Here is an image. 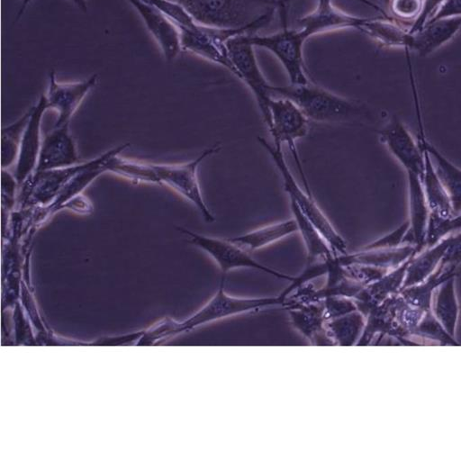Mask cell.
Here are the masks:
<instances>
[{"label": "cell", "instance_id": "cell-1", "mask_svg": "<svg viewBox=\"0 0 461 461\" xmlns=\"http://www.w3.org/2000/svg\"><path fill=\"white\" fill-rule=\"evenodd\" d=\"M363 20L337 9L331 0H318L312 13L297 20L300 29L286 27L274 34H246L245 38L252 46L267 49L276 55L286 70L290 84L304 85L311 82L303 59L305 41L313 34L330 30L349 27L357 30Z\"/></svg>", "mask_w": 461, "mask_h": 461}, {"label": "cell", "instance_id": "cell-2", "mask_svg": "<svg viewBox=\"0 0 461 461\" xmlns=\"http://www.w3.org/2000/svg\"><path fill=\"white\" fill-rule=\"evenodd\" d=\"M199 24L249 34L267 25L276 12L274 0H176Z\"/></svg>", "mask_w": 461, "mask_h": 461}, {"label": "cell", "instance_id": "cell-3", "mask_svg": "<svg viewBox=\"0 0 461 461\" xmlns=\"http://www.w3.org/2000/svg\"><path fill=\"white\" fill-rule=\"evenodd\" d=\"M272 96L293 101L308 120L316 122H350L364 116L366 111L356 101L338 95L309 82L304 85L270 86Z\"/></svg>", "mask_w": 461, "mask_h": 461}, {"label": "cell", "instance_id": "cell-4", "mask_svg": "<svg viewBox=\"0 0 461 461\" xmlns=\"http://www.w3.org/2000/svg\"><path fill=\"white\" fill-rule=\"evenodd\" d=\"M258 141L267 151L283 180L285 192L291 203L313 223L327 240L336 256L347 254V243L336 230L328 217L315 202L313 195L297 183L285 161L282 146L268 142L263 137H258Z\"/></svg>", "mask_w": 461, "mask_h": 461}, {"label": "cell", "instance_id": "cell-5", "mask_svg": "<svg viewBox=\"0 0 461 461\" xmlns=\"http://www.w3.org/2000/svg\"><path fill=\"white\" fill-rule=\"evenodd\" d=\"M221 149L219 143L204 149L194 160L181 164L149 163L153 184L165 185L190 202L201 213L206 222H213L214 216L208 208L202 194L197 171L200 164Z\"/></svg>", "mask_w": 461, "mask_h": 461}, {"label": "cell", "instance_id": "cell-6", "mask_svg": "<svg viewBox=\"0 0 461 461\" xmlns=\"http://www.w3.org/2000/svg\"><path fill=\"white\" fill-rule=\"evenodd\" d=\"M269 112L271 127L268 131L273 138V143L287 145L301 175L303 187L312 194L296 148V140L308 134V118L293 101L285 97L272 96Z\"/></svg>", "mask_w": 461, "mask_h": 461}, {"label": "cell", "instance_id": "cell-7", "mask_svg": "<svg viewBox=\"0 0 461 461\" xmlns=\"http://www.w3.org/2000/svg\"><path fill=\"white\" fill-rule=\"evenodd\" d=\"M177 230L188 238V241L209 254L219 266L221 277L236 268L247 267L269 274L276 278L293 282L295 276H288L265 266L254 259L250 253L236 245L229 239L209 237L185 228Z\"/></svg>", "mask_w": 461, "mask_h": 461}, {"label": "cell", "instance_id": "cell-8", "mask_svg": "<svg viewBox=\"0 0 461 461\" xmlns=\"http://www.w3.org/2000/svg\"><path fill=\"white\" fill-rule=\"evenodd\" d=\"M245 35L241 34L229 39L227 48L236 69L237 77L245 82L253 93L262 118L269 130L271 127L269 112V103L272 98L271 85L260 71L257 63L254 46L246 40Z\"/></svg>", "mask_w": 461, "mask_h": 461}, {"label": "cell", "instance_id": "cell-9", "mask_svg": "<svg viewBox=\"0 0 461 461\" xmlns=\"http://www.w3.org/2000/svg\"><path fill=\"white\" fill-rule=\"evenodd\" d=\"M179 32L182 50L221 65L237 77L227 41L234 36L249 34L247 31L213 28L196 23L192 27L179 29Z\"/></svg>", "mask_w": 461, "mask_h": 461}, {"label": "cell", "instance_id": "cell-10", "mask_svg": "<svg viewBox=\"0 0 461 461\" xmlns=\"http://www.w3.org/2000/svg\"><path fill=\"white\" fill-rule=\"evenodd\" d=\"M225 281L226 278L221 277L217 293L197 317H194V323L213 321L277 306L288 308L285 289L281 294L274 297H235L225 292Z\"/></svg>", "mask_w": 461, "mask_h": 461}, {"label": "cell", "instance_id": "cell-11", "mask_svg": "<svg viewBox=\"0 0 461 461\" xmlns=\"http://www.w3.org/2000/svg\"><path fill=\"white\" fill-rule=\"evenodd\" d=\"M98 75L77 82H59L56 73L51 70L48 77L47 92L44 95L48 109L57 113L53 126L69 124L73 115L91 90L97 85Z\"/></svg>", "mask_w": 461, "mask_h": 461}, {"label": "cell", "instance_id": "cell-12", "mask_svg": "<svg viewBox=\"0 0 461 461\" xmlns=\"http://www.w3.org/2000/svg\"><path fill=\"white\" fill-rule=\"evenodd\" d=\"M380 140L405 169L421 179L424 171V155L419 141L415 140L404 123L393 115L378 131Z\"/></svg>", "mask_w": 461, "mask_h": 461}, {"label": "cell", "instance_id": "cell-13", "mask_svg": "<svg viewBox=\"0 0 461 461\" xmlns=\"http://www.w3.org/2000/svg\"><path fill=\"white\" fill-rule=\"evenodd\" d=\"M416 118L419 128V144L426 149L431 158L436 173L447 192L452 204L453 213L461 212V168L445 157L425 134L420 105L414 78L411 79Z\"/></svg>", "mask_w": 461, "mask_h": 461}, {"label": "cell", "instance_id": "cell-14", "mask_svg": "<svg viewBox=\"0 0 461 461\" xmlns=\"http://www.w3.org/2000/svg\"><path fill=\"white\" fill-rule=\"evenodd\" d=\"M77 163H80L79 156L69 124L53 126L42 139L35 171L62 168Z\"/></svg>", "mask_w": 461, "mask_h": 461}, {"label": "cell", "instance_id": "cell-15", "mask_svg": "<svg viewBox=\"0 0 461 461\" xmlns=\"http://www.w3.org/2000/svg\"><path fill=\"white\" fill-rule=\"evenodd\" d=\"M127 1L139 13L165 59H175L182 50L180 32L176 24L158 9L143 0Z\"/></svg>", "mask_w": 461, "mask_h": 461}, {"label": "cell", "instance_id": "cell-16", "mask_svg": "<svg viewBox=\"0 0 461 461\" xmlns=\"http://www.w3.org/2000/svg\"><path fill=\"white\" fill-rule=\"evenodd\" d=\"M47 110L45 95H41L37 103L32 106V113L20 144L14 172L19 185L35 171L42 142L41 124Z\"/></svg>", "mask_w": 461, "mask_h": 461}, {"label": "cell", "instance_id": "cell-17", "mask_svg": "<svg viewBox=\"0 0 461 461\" xmlns=\"http://www.w3.org/2000/svg\"><path fill=\"white\" fill-rule=\"evenodd\" d=\"M410 229L405 236V245L415 248L416 253L425 248V238L430 215L421 179L407 173Z\"/></svg>", "mask_w": 461, "mask_h": 461}, {"label": "cell", "instance_id": "cell-18", "mask_svg": "<svg viewBox=\"0 0 461 461\" xmlns=\"http://www.w3.org/2000/svg\"><path fill=\"white\" fill-rule=\"evenodd\" d=\"M461 29V16L428 22L415 32H411L409 50L427 56L448 41Z\"/></svg>", "mask_w": 461, "mask_h": 461}, {"label": "cell", "instance_id": "cell-19", "mask_svg": "<svg viewBox=\"0 0 461 461\" xmlns=\"http://www.w3.org/2000/svg\"><path fill=\"white\" fill-rule=\"evenodd\" d=\"M396 18L382 15L364 18L357 30L370 37L380 46L386 48H402L409 50L411 33Z\"/></svg>", "mask_w": 461, "mask_h": 461}, {"label": "cell", "instance_id": "cell-20", "mask_svg": "<svg viewBox=\"0 0 461 461\" xmlns=\"http://www.w3.org/2000/svg\"><path fill=\"white\" fill-rule=\"evenodd\" d=\"M293 325L314 345H333L327 334L324 302L316 301L291 307Z\"/></svg>", "mask_w": 461, "mask_h": 461}, {"label": "cell", "instance_id": "cell-21", "mask_svg": "<svg viewBox=\"0 0 461 461\" xmlns=\"http://www.w3.org/2000/svg\"><path fill=\"white\" fill-rule=\"evenodd\" d=\"M298 232L294 218L270 223L245 234L229 238L230 241L251 253Z\"/></svg>", "mask_w": 461, "mask_h": 461}, {"label": "cell", "instance_id": "cell-22", "mask_svg": "<svg viewBox=\"0 0 461 461\" xmlns=\"http://www.w3.org/2000/svg\"><path fill=\"white\" fill-rule=\"evenodd\" d=\"M290 209L305 246L306 263L326 261L334 258L336 255L330 246L313 223L291 202Z\"/></svg>", "mask_w": 461, "mask_h": 461}, {"label": "cell", "instance_id": "cell-23", "mask_svg": "<svg viewBox=\"0 0 461 461\" xmlns=\"http://www.w3.org/2000/svg\"><path fill=\"white\" fill-rule=\"evenodd\" d=\"M364 325L363 316L357 310L327 321L326 330L333 345L350 346L357 343Z\"/></svg>", "mask_w": 461, "mask_h": 461}, {"label": "cell", "instance_id": "cell-24", "mask_svg": "<svg viewBox=\"0 0 461 461\" xmlns=\"http://www.w3.org/2000/svg\"><path fill=\"white\" fill-rule=\"evenodd\" d=\"M32 113V107L19 119L4 127L1 132V166L6 169L16 163L21 140Z\"/></svg>", "mask_w": 461, "mask_h": 461}, {"label": "cell", "instance_id": "cell-25", "mask_svg": "<svg viewBox=\"0 0 461 461\" xmlns=\"http://www.w3.org/2000/svg\"><path fill=\"white\" fill-rule=\"evenodd\" d=\"M459 231H461V212L453 213L448 217H440L430 213L425 238V248Z\"/></svg>", "mask_w": 461, "mask_h": 461}, {"label": "cell", "instance_id": "cell-26", "mask_svg": "<svg viewBox=\"0 0 461 461\" xmlns=\"http://www.w3.org/2000/svg\"><path fill=\"white\" fill-rule=\"evenodd\" d=\"M410 229L409 220L403 221L400 226L391 232L380 237L379 239L366 244L364 249H395L405 245V236Z\"/></svg>", "mask_w": 461, "mask_h": 461}, {"label": "cell", "instance_id": "cell-27", "mask_svg": "<svg viewBox=\"0 0 461 461\" xmlns=\"http://www.w3.org/2000/svg\"><path fill=\"white\" fill-rule=\"evenodd\" d=\"M423 0H390V9L400 21H414L420 14Z\"/></svg>", "mask_w": 461, "mask_h": 461}, {"label": "cell", "instance_id": "cell-28", "mask_svg": "<svg viewBox=\"0 0 461 461\" xmlns=\"http://www.w3.org/2000/svg\"><path fill=\"white\" fill-rule=\"evenodd\" d=\"M20 186L14 175L2 169V212L9 213L15 203V194Z\"/></svg>", "mask_w": 461, "mask_h": 461}, {"label": "cell", "instance_id": "cell-29", "mask_svg": "<svg viewBox=\"0 0 461 461\" xmlns=\"http://www.w3.org/2000/svg\"><path fill=\"white\" fill-rule=\"evenodd\" d=\"M448 245L441 266L455 267L461 262V231L448 236Z\"/></svg>", "mask_w": 461, "mask_h": 461}, {"label": "cell", "instance_id": "cell-30", "mask_svg": "<svg viewBox=\"0 0 461 461\" xmlns=\"http://www.w3.org/2000/svg\"><path fill=\"white\" fill-rule=\"evenodd\" d=\"M445 0H423V5L420 15L409 26L410 32H415L421 29L436 14Z\"/></svg>", "mask_w": 461, "mask_h": 461}, {"label": "cell", "instance_id": "cell-31", "mask_svg": "<svg viewBox=\"0 0 461 461\" xmlns=\"http://www.w3.org/2000/svg\"><path fill=\"white\" fill-rule=\"evenodd\" d=\"M461 16V0H445L429 21Z\"/></svg>", "mask_w": 461, "mask_h": 461}, {"label": "cell", "instance_id": "cell-32", "mask_svg": "<svg viewBox=\"0 0 461 461\" xmlns=\"http://www.w3.org/2000/svg\"><path fill=\"white\" fill-rule=\"evenodd\" d=\"M276 4V11L278 10L282 24L284 28L287 26V11L289 8V5L292 1L294 0H274Z\"/></svg>", "mask_w": 461, "mask_h": 461}, {"label": "cell", "instance_id": "cell-33", "mask_svg": "<svg viewBox=\"0 0 461 461\" xmlns=\"http://www.w3.org/2000/svg\"><path fill=\"white\" fill-rule=\"evenodd\" d=\"M31 1L32 0H23L22 1V4L20 5L19 11H18L17 15L15 17V20H14L15 22L14 23H16L22 17V15L25 12V10H26L28 5L31 3Z\"/></svg>", "mask_w": 461, "mask_h": 461}, {"label": "cell", "instance_id": "cell-34", "mask_svg": "<svg viewBox=\"0 0 461 461\" xmlns=\"http://www.w3.org/2000/svg\"><path fill=\"white\" fill-rule=\"evenodd\" d=\"M74 5H76L79 9L86 12V1L87 0H70Z\"/></svg>", "mask_w": 461, "mask_h": 461}, {"label": "cell", "instance_id": "cell-35", "mask_svg": "<svg viewBox=\"0 0 461 461\" xmlns=\"http://www.w3.org/2000/svg\"><path fill=\"white\" fill-rule=\"evenodd\" d=\"M381 4H384L385 6H388L389 5V1L390 0H378Z\"/></svg>", "mask_w": 461, "mask_h": 461}]
</instances>
